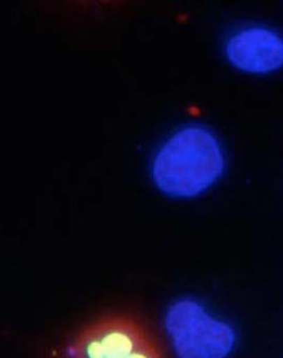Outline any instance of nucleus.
Returning <instances> with one entry per match:
<instances>
[{
    "label": "nucleus",
    "mask_w": 283,
    "mask_h": 358,
    "mask_svg": "<svg viewBox=\"0 0 283 358\" xmlns=\"http://www.w3.org/2000/svg\"><path fill=\"white\" fill-rule=\"evenodd\" d=\"M224 171V155L215 136L199 127L178 130L157 151L152 179L176 199H191L209 189Z\"/></svg>",
    "instance_id": "nucleus-1"
},
{
    "label": "nucleus",
    "mask_w": 283,
    "mask_h": 358,
    "mask_svg": "<svg viewBox=\"0 0 283 358\" xmlns=\"http://www.w3.org/2000/svg\"><path fill=\"white\" fill-rule=\"evenodd\" d=\"M164 327L178 358H228L238 344L233 326L190 298L168 308Z\"/></svg>",
    "instance_id": "nucleus-2"
},
{
    "label": "nucleus",
    "mask_w": 283,
    "mask_h": 358,
    "mask_svg": "<svg viewBox=\"0 0 283 358\" xmlns=\"http://www.w3.org/2000/svg\"><path fill=\"white\" fill-rule=\"evenodd\" d=\"M226 54L244 73L268 74L283 66V38L266 28H245L231 36Z\"/></svg>",
    "instance_id": "nucleus-4"
},
{
    "label": "nucleus",
    "mask_w": 283,
    "mask_h": 358,
    "mask_svg": "<svg viewBox=\"0 0 283 358\" xmlns=\"http://www.w3.org/2000/svg\"><path fill=\"white\" fill-rule=\"evenodd\" d=\"M57 358H164L152 334L133 317L105 316L76 332Z\"/></svg>",
    "instance_id": "nucleus-3"
}]
</instances>
